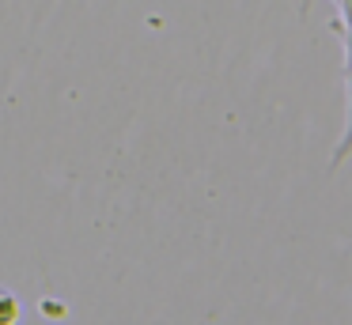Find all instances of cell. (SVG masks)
Instances as JSON below:
<instances>
[{
  "instance_id": "cell-1",
  "label": "cell",
  "mask_w": 352,
  "mask_h": 325,
  "mask_svg": "<svg viewBox=\"0 0 352 325\" xmlns=\"http://www.w3.org/2000/svg\"><path fill=\"white\" fill-rule=\"evenodd\" d=\"M333 30L344 42V128H341V140H337L333 155H329V163H326L329 174H337L341 163L352 155V19H341V15H337Z\"/></svg>"
},
{
  "instance_id": "cell-2",
  "label": "cell",
  "mask_w": 352,
  "mask_h": 325,
  "mask_svg": "<svg viewBox=\"0 0 352 325\" xmlns=\"http://www.w3.org/2000/svg\"><path fill=\"white\" fill-rule=\"evenodd\" d=\"M19 317V302L8 287H0V325H12Z\"/></svg>"
}]
</instances>
